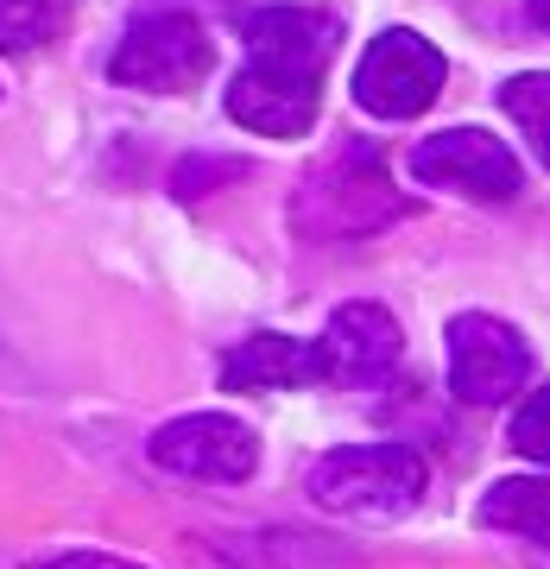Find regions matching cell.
Masks as SVG:
<instances>
[{
    "label": "cell",
    "instance_id": "obj_10",
    "mask_svg": "<svg viewBox=\"0 0 550 569\" xmlns=\"http://www.w3.org/2000/svg\"><path fill=\"white\" fill-rule=\"evenodd\" d=\"M329 380L323 348L298 342V336H247L241 348H228L222 361V387L228 392H279V387H317Z\"/></svg>",
    "mask_w": 550,
    "mask_h": 569
},
{
    "label": "cell",
    "instance_id": "obj_16",
    "mask_svg": "<svg viewBox=\"0 0 550 569\" xmlns=\"http://www.w3.org/2000/svg\"><path fill=\"white\" fill-rule=\"evenodd\" d=\"M531 20H538V26L550 32V0H531Z\"/></svg>",
    "mask_w": 550,
    "mask_h": 569
},
{
    "label": "cell",
    "instance_id": "obj_15",
    "mask_svg": "<svg viewBox=\"0 0 550 569\" xmlns=\"http://www.w3.org/2000/svg\"><path fill=\"white\" fill-rule=\"evenodd\" d=\"M32 569H140V563L102 557V550H70V557H44V563H32Z\"/></svg>",
    "mask_w": 550,
    "mask_h": 569
},
{
    "label": "cell",
    "instance_id": "obj_1",
    "mask_svg": "<svg viewBox=\"0 0 550 569\" xmlns=\"http://www.w3.org/2000/svg\"><path fill=\"white\" fill-rule=\"evenodd\" d=\"M336 51V20L310 7H266L247 20V70L228 89V114L247 133L298 140L323 102V63Z\"/></svg>",
    "mask_w": 550,
    "mask_h": 569
},
{
    "label": "cell",
    "instance_id": "obj_2",
    "mask_svg": "<svg viewBox=\"0 0 550 569\" xmlns=\"http://www.w3.org/2000/svg\"><path fill=\"white\" fill-rule=\"evenodd\" d=\"M430 488V468L411 443H354L329 449L310 468V500L342 519H406Z\"/></svg>",
    "mask_w": 550,
    "mask_h": 569
},
{
    "label": "cell",
    "instance_id": "obj_14",
    "mask_svg": "<svg viewBox=\"0 0 550 569\" xmlns=\"http://www.w3.org/2000/svg\"><path fill=\"white\" fill-rule=\"evenodd\" d=\"M512 449L550 468V387L531 392L526 406H519V418H512Z\"/></svg>",
    "mask_w": 550,
    "mask_h": 569
},
{
    "label": "cell",
    "instance_id": "obj_4",
    "mask_svg": "<svg viewBox=\"0 0 550 569\" xmlns=\"http://www.w3.org/2000/svg\"><path fill=\"white\" fill-rule=\"evenodd\" d=\"M437 89H443V51L406 26H392L380 39L367 44L361 70H354V102L367 114H380V121H411V114H424L437 102Z\"/></svg>",
    "mask_w": 550,
    "mask_h": 569
},
{
    "label": "cell",
    "instance_id": "obj_5",
    "mask_svg": "<svg viewBox=\"0 0 550 569\" xmlns=\"http://www.w3.org/2000/svg\"><path fill=\"white\" fill-rule=\"evenodd\" d=\"M526 380H531V348L512 323L481 317V310L449 323V392L462 406H507Z\"/></svg>",
    "mask_w": 550,
    "mask_h": 569
},
{
    "label": "cell",
    "instance_id": "obj_11",
    "mask_svg": "<svg viewBox=\"0 0 550 569\" xmlns=\"http://www.w3.org/2000/svg\"><path fill=\"white\" fill-rule=\"evenodd\" d=\"M481 526L531 538L550 550V475H519V481H493L481 500Z\"/></svg>",
    "mask_w": 550,
    "mask_h": 569
},
{
    "label": "cell",
    "instance_id": "obj_13",
    "mask_svg": "<svg viewBox=\"0 0 550 569\" xmlns=\"http://www.w3.org/2000/svg\"><path fill=\"white\" fill-rule=\"evenodd\" d=\"M500 108L519 121L531 152L550 164V77H538V70H531V77H512L507 89H500Z\"/></svg>",
    "mask_w": 550,
    "mask_h": 569
},
{
    "label": "cell",
    "instance_id": "obj_7",
    "mask_svg": "<svg viewBox=\"0 0 550 569\" xmlns=\"http://www.w3.org/2000/svg\"><path fill=\"white\" fill-rule=\"evenodd\" d=\"M152 462L190 475V481H247L260 468V443L228 411H190V418L152 430Z\"/></svg>",
    "mask_w": 550,
    "mask_h": 569
},
{
    "label": "cell",
    "instance_id": "obj_12",
    "mask_svg": "<svg viewBox=\"0 0 550 569\" xmlns=\"http://www.w3.org/2000/svg\"><path fill=\"white\" fill-rule=\"evenodd\" d=\"M70 20V0H0V51H39Z\"/></svg>",
    "mask_w": 550,
    "mask_h": 569
},
{
    "label": "cell",
    "instance_id": "obj_8",
    "mask_svg": "<svg viewBox=\"0 0 550 569\" xmlns=\"http://www.w3.org/2000/svg\"><path fill=\"white\" fill-rule=\"evenodd\" d=\"M399 209L406 203L392 197L373 159H336L304 183V222H317V234H361V228L392 222Z\"/></svg>",
    "mask_w": 550,
    "mask_h": 569
},
{
    "label": "cell",
    "instance_id": "obj_3",
    "mask_svg": "<svg viewBox=\"0 0 550 569\" xmlns=\"http://www.w3.org/2000/svg\"><path fill=\"white\" fill-rule=\"evenodd\" d=\"M216 63V44L190 13H140L127 26V39L108 58V77L127 89H159V96H183L197 89Z\"/></svg>",
    "mask_w": 550,
    "mask_h": 569
},
{
    "label": "cell",
    "instance_id": "obj_6",
    "mask_svg": "<svg viewBox=\"0 0 550 569\" xmlns=\"http://www.w3.org/2000/svg\"><path fill=\"white\" fill-rule=\"evenodd\" d=\"M411 178L430 183V190L474 197V203H507V197H519V159H512L493 133H481V127L430 133V140L411 152Z\"/></svg>",
    "mask_w": 550,
    "mask_h": 569
},
{
    "label": "cell",
    "instance_id": "obj_9",
    "mask_svg": "<svg viewBox=\"0 0 550 569\" xmlns=\"http://www.w3.org/2000/svg\"><path fill=\"white\" fill-rule=\"evenodd\" d=\"M317 348H323L329 380L367 387V380L392 373V361H399V323H392L380 305H342L336 317H329V329H323Z\"/></svg>",
    "mask_w": 550,
    "mask_h": 569
}]
</instances>
